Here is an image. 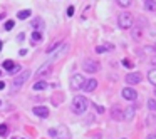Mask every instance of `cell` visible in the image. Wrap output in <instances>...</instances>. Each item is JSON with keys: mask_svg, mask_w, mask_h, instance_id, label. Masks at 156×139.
<instances>
[{"mask_svg": "<svg viewBox=\"0 0 156 139\" xmlns=\"http://www.w3.org/2000/svg\"><path fill=\"white\" fill-rule=\"evenodd\" d=\"M89 106V101L84 97V96H76L74 99H72V111L76 114H82L86 112V109Z\"/></svg>", "mask_w": 156, "mask_h": 139, "instance_id": "cell-1", "label": "cell"}, {"mask_svg": "<svg viewBox=\"0 0 156 139\" xmlns=\"http://www.w3.org/2000/svg\"><path fill=\"white\" fill-rule=\"evenodd\" d=\"M29 77H30V71H22V72L19 74L14 80H12V91H14V92H17V91H19V89H20V87L27 82Z\"/></svg>", "mask_w": 156, "mask_h": 139, "instance_id": "cell-2", "label": "cell"}, {"mask_svg": "<svg viewBox=\"0 0 156 139\" xmlns=\"http://www.w3.org/2000/svg\"><path fill=\"white\" fill-rule=\"evenodd\" d=\"M134 24V20H133V15L129 12H122L119 13V17H118V25L121 27L122 30H126V29H131Z\"/></svg>", "mask_w": 156, "mask_h": 139, "instance_id": "cell-3", "label": "cell"}, {"mask_svg": "<svg viewBox=\"0 0 156 139\" xmlns=\"http://www.w3.org/2000/svg\"><path fill=\"white\" fill-rule=\"evenodd\" d=\"M84 82H86V77H84V75H81V74H74V75L71 77V89L79 91V89H82Z\"/></svg>", "mask_w": 156, "mask_h": 139, "instance_id": "cell-4", "label": "cell"}, {"mask_svg": "<svg viewBox=\"0 0 156 139\" xmlns=\"http://www.w3.org/2000/svg\"><path fill=\"white\" fill-rule=\"evenodd\" d=\"M82 69H84L86 72H89V74H96L97 71H99V64H97L96 60H92V59H86L84 60V64H82Z\"/></svg>", "mask_w": 156, "mask_h": 139, "instance_id": "cell-5", "label": "cell"}, {"mask_svg": "<svg viewBox=\"0 0 156 139\" xmlns=\"http://www.w3.org/2000/svg\"><path fill=\"white\" fill-rule=\"evenodd\" d=\"M52 71V60H49L45 64H42L39 69H37V72H35V77H44V75H49Z\"/></svg>", "mask_w": 156, "mask_h": 139, "instance_id": "cell-6", "label": "cell"}, {"mask_svg": "<svg viewBox=\"0 0 156 139\" xmlns=\"http://www.w3.org/2000/svg\"><path fill=\"white\" fill-rule=\"evenodd\" d=\"M143 80V75L139 72H131L126 75V82H128L129 86H134V84H139Z\"/></svg>", "mask_w": 156, "mask_h": 139, "instance_id": "cell-7", "label": "cell"}, {"mask_svg": "<svg viewBox=\"0 0 156 139\" xmlns=\"http://www.w3.org/2000/svg\"><path fill=\"white\" fill-rule=\"evenodd\" d=\"M55 131H57V134H55V138H57V139H72L71 131H69L64 124H62V126H59V129H55Z\"/></svg>", "mask_w": 156, "mask_h": 139, "instance_id": "cell-8", "label": "cell"}, {"mask_svg": "<svg viewBox=\"0 0 156 139\" xmlns=\"http://www.w3.org/2000/svg\"><path fill=\"white\" fill-rule=\"evenodd\" d=\"M121 94L126 101H136V97H138V92H136L133 87H124Z\"/></svg>", "mask_w": 156, "mask_h": 139, "instance_id": "cell-9", "label": "cell"}, {"mask_svg": "<svg viewBox=\"0 0 156 139\" xmlns=\"http://www.w3.org/2000/svg\"><path fill=\"white\" fill-rule=\"evenodd\" d=\"M96 87H97V80L96 79H87L86 82H84V86H82V91L92 92V91H96Z\"/></svg>", "mask_w": 156, "mask_h": 139, "instance_id": "cell-10", "label": "cell"}, {"mask_svg": "<svg viewBox=\"0 0 156 139\" xmlns=\"http://www.w3.org/2000/svg\"><path fill=\"white\" fill-rule=\"evenodd\" d=\"M32 112L35 114V116H39V117H47L49 116V109L44 106H35L34 109H32Z\"/></svg>", "mask_w": 156, "mask_h": 139, "instance_id": "cell-11", "label": "cell"}, {"mask_svg": "<svg viewBox=\"0 0 156 139\" xmlns=\"http://www.w3.org/2000/svg\"><path fill=\"white\" fill-rule=\"evenodd\" d=\"M134 114H136V107L134 106H128L126 107V111L122 112V117L126 121H131L133 117H134Z\"/></svg>", "mask_w": 156, "mask_h": 139, "instance_id": "cell-12", "label": "cell"}, {"mask_svg": "<svg viewBox=\"0 0 156 139\" xmlns=\"http://www.w3.org/2000/svg\"><path fill=\"white\" fill-rule=\"evenodd\" d=\"M111 117H113L114 121H122L124 119V117H122V111L118 106H114L113 109H111Z\"/></svg>", "mask_w": 156, "mask_h": 139, "instance_id": "cell-13", "label": "cell"}, {"mask_svg": "<svg viewBox=\"0 0 156 139\" xmlns=\"http://www.w3.org/2000/svg\"><path fill=\"white\" fill-rule=\"evenodd\" d=\"M113 49H114V45H113V44H104V45H97L96 47V52L97 54H104V52H108V50H113Z\"/></svg>", "mask_w": 156, "mask_h": 139, "instance_id": "cell-14", "label": "cell"}, {"mask_svg": "<svg viewBox=\"0 0 156 139\" xmlns=\"http://www.w3.org/2000/svg\"><path fill=\"white\" fill-rule=\"evenodd\" d=\"M47 87H49V84L45 82V80H39V82H35L34 84L32 89H34V91H45Z\"/></svg>", "mask_w": 156, "mask_h": 139, "instance_id": "cell-15", "label": "cell"}, {"mask_svg": "<svg viewBox=\"0 0 156 139\" xmlns=\"http://www.w3.org/2000/svg\"><path fill=\"white\" fill-rule=\"evenodd\" d=\"M144 10H148V12H155L156 10V3L153 0H144Z\"/></svg>", "mask_w": 156, "mask_h": 139, "instance_id": "cell-16", "label": "cell"}, {"mask_svg": "<svg viewBox=\"0 0 156 139\" xmlns=\"http://www.w3.org/2000/svg\"><path fill=\"white\" fill-rule=\"evenodd\" d=\"M131 29H133V37H134L136 40L141 39V35H143V29H141V27H134V25H133Z\"/></svg>", "mask_w": 156, "mask_h": 139, "instance_id": "cell-17", "label": "cell"}, {"mask_svg": "<svg viewBox=\"0 0 156 139\" xmlns=\"http://www.w3.org/2000/svg\"><path fill=\"white\" fill-rule=\"evenodd\" d=\"M32 27L35 29V32H39V30H41V29H42V19H41V17H35V19L32 20Z\"/></svg>", "mask_w": 156, "mask_h": 139, "instance_id": "cell-18", "label": "cell"}, {"mask_svg": "<svg viewBox=\"0 0 156 139\" xmlns=\"http://www.w3.org/2000/svg\"><path fill=\"white\" fill-rule=\"evenodd\" d=\"M30 15H32L30 10H20V12L17 13V19H19V20H25V19H29Z\"/></svg>", "mask_w": 156, "mask_h": 139, "instance_id": "cell-19", "label": "cell"}, {"mask_svg": "<svg viewBox=\"0 0 156 139\" xmlns=\"http://www.w3.org/2000/svg\"><path fill=\"white\" fill-rule=\"evenodd\" d=\"M148 80L153 84V86H156V69H151L148 72Z\"/></svg>", "mask_w": 156, "mask_h": 139, "instance_id": "cell-20", "label": "cell"}, {"mask_svg": "<svg viewBox=\"0 0 156 139\" xmlns=\"http://www.w3.org/2000/svg\"><path fill=\"white\" fill-rule=\"evenodd\" d=\"M2 67L7 69V71H12V69L15 67V64L12 62V60H3V62H2Z\"/></svg>", "mask_w": 156, "mask_h": 139, "instance_id": "cell-21", "label": "cell"}, {"mask_svg": "<svg viewBox=\"0 0 156 139\" xmlns=\"http://www.w3.org/2000/svg\"><path fill=\"white\" fill-rule=\"evenodd\" d=\"M41 40H42V34L41 32H32V39H30V42L37 44V42H41Z\"/></svg>", "mask_w": 156, "mask_h": 139, "instance_id": "cell-22", "label": "cell"}, {"mask_svg": "<svg viewBox=\"0 0 156 139\" xmlns=\"http://www.w3.org/2000/svg\"><path fill=\"white\" fill-rule=\"evenodd\" d=\"M118 3H119V7H122V8H128L131 3H133V0H116Z\"/></svg>", "mask_w": 156, "mask_h": 139, "instance_id": "cell-23", "label": "cell"}, {"mask_svg": "<svg viewBox=\"0 0 156 139\" xmlns=\"http://www.w3.org/2000/svg\"><path fill=\"white\" fill-rule=\"evenodd\" d=\"M8 134V127H7V124H0V136L2 138H5Z\"/></svg>", "mask_w": 156, "mask_h": 139, "instance_id": "cell-24", "label": "cell"}, {"mask_svg": "<svg viewBox=\"0 0 156 139\" xmlns=\"http://www.w3.org/2000/svg\"><path fill=\"white\" fill-rule=\"evenodd\" d=\"M14 25H15V22H14V20H7V22L3 24L5 30H12V29H14Z\"/></svg>", "mask_w": 156, "mask_h": 139, "instance_id": "cell-25", "label": "cell"}, {"mask_svg": "<svg viewBox=\"0 0 156 139\" xmlns=\"http://www.w3.org/2000/svg\"><path fill=\"white\" fill-rule=\"evenodd\" d=\"M148 107L151 111H156V99H149L148 101Z\"/></svg>", "mask_w": 156, "mask_h": 139, "instance_id": "cell-26", "label": "cell"}, {"mask_svg": "<svg viewBox=\"0 0 156 139\" xmlns=\"http://www.w3.org/2000/svg\"><path fill=\"white\" fill-rule=\"evenodd\" d=\"M67 15H69V17H72V15H74V7H72V5L67 7Z\"/></svg>", "mask_w": 156, "mask_h": 139, "instance_id": "cell-27", "label": "cell"}, {"mask_svg": "<svg viewBox=\"0 0 156 139\" xmlns=\"http://www.w3.org/2000/svg\"><path fill=\"white\" fill-rule=\"evenodd\" d=\"M122 66H124V67H128V69H131V67H133V64H131V62H129L128 59H124V60H122Z\"/></svg>", "mask_w": 156, "mask_h": 139, "instance_id": "cell-28", "label": "cell"}, {"mask_svg": "<svg viewBox=\"0 0 156 139\" xmlns=\"http://www.w3.org/2000/svg\"><path fill=\"white\" fill-rule=\"evenodd\" d=\"M55 134H57V131H55V129H49V136L55 138Z\"/></svg>", "mask_w": 156, "mask_h": 139, "instance_id": "cell-29", "label": "cell"}, {"mask_svg": "<svg viewBox=\"0 0 156 139\" xmlns=\"http://www.w3.org/2000/svg\"><path fill=\"white\" fill-rule=\"evenodd\" d=\"M19 71H20V66H15L14 69H12V71H10V72H19Z\"/></svg>", "mask_w": 156, "mask_h": 139, "instance_id": "cell-30", "label": "cell"}, {"mask_svg": "<svg viewBox=\"0 0 156 139\" xmlns=\"http://www.w3.org/2000/svg\"><path fill=\"white\" fill-rule=\"evenodd\" d=\"M2 89H5V82H2V80H0V91H2Z\"/></svg>", "mask_w": 156, "mask_h": 139, "instance_id": "cell-31", "label": "cell"}, {"mask_svg": "<svg viewBox=\"0 0 156 139\" xmlns=\"http://www.w3.org/2000/svg\"><path fill=\"white\" fill-rule=\"evenodd\" d=\"M146 139H156V134H149V136H148Z\"/></svg>", "mask_w": 156, "mask_h": 139, "instance_id": "cell-32", "label": "cell"}, {"mask_svg": "<svg viewBox=\"0 0 156 139\" xmlns=\"http://www.w3.org/2000/svg\"><path fill=\"white\" fill-rule=\"evenodd\" d=\"M153 66H156V57H155V59H153Z\"/></svg>", "mask_w": 156, "mask_h": 139, "instance_id": "cell-33", "label": "cell"}, {"mask_svg": "<svg viewBox=\"0 0 156 139\" xmlns=\"http://www.w3.org/2000/svg\"><path fill=\"white\" fill-rule=\"evenodd\" d=\"M0 50H2V40H0Z\"/></svg>", "mask_w": 156, "mask_h": 139, "instance_id": "cell-34", "label": "cell"}, {"mask_svg": "<svg viewBox=\"0 0 156 139\" xmlns=\"http://www.w3.org/2000/svg\"><path fill=\"white\" fill-rule=\"evenodd\" d=\"M2 19H3V15H0V20H2Z\"/></svg>", "mask_w": 156, "mask_h": 139, "instance_id": "cell-35", "label": "cell"}, {"mask_svg": "<svg viewBox=\"0 0 156 139\" xmlns=\"http://www.w3.org/2000/svg\"><path fill=\"white\" fill-rule=\"evenodd\" d=\"M155 96H156V89H155Z\"/></svg>", "mask_w": 156, "mask_h": 139, "instance_id": "cell-36", "label": "cell"}, {"mask_svg": "<svg viewBox=\"0 0 156 139\" xmlns=\"http://www.w3.org/2000/svg\"><path fill=\"white\" fill-rule=\"evenodd\" d=\"M0 104H2V102H0Z\"/></svg>", "mask_w": 156, "mask_h": 139, "instance_id": "cell-37", "label": "cell"}, {"mask_svg": "<svg viewBox=\"0 0 156 139\" xmlns=\"http://www.w3.org/2000/svg\"><path fill=\"white\" fill-rule=\"evenodd\" d=\"M124 139H126V138H124Z\"/></svg>", "mask_w": 156, "mask_h": 139, "instance_id": "cell-38", "label": "cell"}]
</instances>
